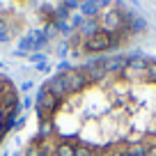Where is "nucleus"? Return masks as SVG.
<instances>
[{"instance_id": "1", "label": "nucleus", "mask_w": 156, "mask_h": 156, "mask_svg": "<svg viewBox=\"0 0 156 156\" xmlns=\"http://www.w3.org/2000/svg\"><path fill=\"white\" fill-rule=\"evenodd\" d=\"M23 156H156V60H103L53 76Z\"/></svg>"}, {"instance_id": "2", "label": "nucleus", "mask_w": 156, "mask_h": 156, "mask_svg": "<svg viewBox=\"0 0 156 156\" xmlns=\"http://www.w3.org/2000/svg\"><path fill=\"white\" fill-rule=\"evenodd\" d=\"M19 108V92L9 78L0 73V142L5 140L7 131L12 129V119Z\"/></svg>"}]
</instances>
